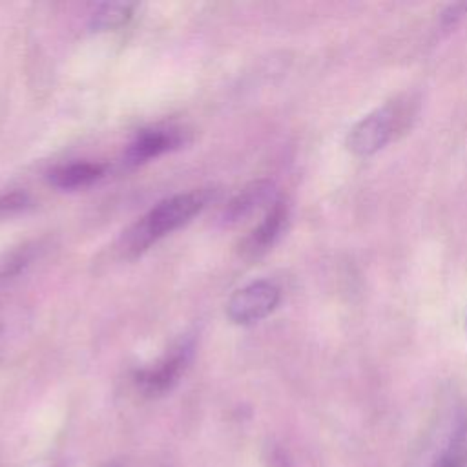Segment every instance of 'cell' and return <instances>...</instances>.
Returning <instances> with one entry per match:
<instances>
[{
	"label": "cell",
	"instance_id": "1",
	"mask_svg": "<svg viewBox=\"0 0 467 467\" xmlns=\"http://www.w3.org/2000/svg\"><path fill=\"white\" fill-rule=\"evenodd\" d=\"M208 190H193L171 195L155 204L142 219H139L124 235V252L137 255L148 250L164 235L175 232L197 215L208 202Z\"/></svg>",
	"mask_w": 467,
	"mask_h": 467
},
{
	"label": "cell",
	"instance_id": "2",
	"mask_svg": "<svg viewBox=\"0 0 467 467\" xmlns=\"http://www.w3.org/2000/svg\"><path fill=\"white\" fill-rule=\"evenodd\" d=\"M412 115L405 102H387L361 117L347 135V148L358 157H368L383 150L403 130Z\"/></svg>",
	"mask_w": 467,
	"mask_h": 467
},
{
	"label": "cell",
	"instance_id": "3",
	"mask_svg": "<svg viewBox=\"0 0 467 467\" xmlns=\"http://www.w3.org/2000/svg\"><path fill=\"white\" fill-rule=\"evenodd\" d=\"M412 467H467V414H452L449 427L429 443Z\"/></svg>",
	"mask_w": 467,
	"mask_h": 467
},
{
	"label": "cell",
	"instance_id": "4",
	"mask_svg": "<svg viewBox=\"0 0 467 467\" xmlns=\"http://www.w3.org/2000/svg\"><path fill=\"white\" fill-rule=\"evenodd\" d=\"M281 299V290L270 281L250 283L230 297L226 305L228 317L237 325H252L270 316Z\"/></svg>",
	"mask_w": 467,
	"mask_h": 467
},
{
	"label": "cell",
	"instance_id": "5",
	"mask_svg": "<svg viewBox=\"0 0 467 467\" xmlns=\"http://www.w3.org/2000/svg\"><path fill=\"white\" fill-rule=\"evenodd\" d=\"M193 345L190 341L179 343L175 348L170 350L161 361H157L153 367L142 368L135 374L137 387L146 396H162L168 390H171L181 376L184 374L190 359H192Z\"/></svg>",
	"mask_w": 467,
	"mask_h": 467
},
{
	"label": "cell",
	"instance_id": "6",
	"mask_svg": "<svg viewBox=\"0 0 467 467\" xmlns=\"http://www.w3.org/2000/svg\"><path fill=\"white\" fill-rule=\"evenodd\" d=\"M288 204L285 201H274L265 219L241 243V254L244 257H259L270 250L283 235L288 224Z\"/></svg>",
	"mask_w": 467,
	"mask_h": 467
},
{
	"label": "cell",
	"instance_id": "7",
	"mask_svg": "<svg viewBox=\"0 0 467 467\" xmlns=\"http://www.w3.org/2000/svg\"><path fill=\"white\" fill-rule=\"evenodd\" d=\"M184 144V131L177 128H155L144 130L126 150V162L135 166L150 159H155L166 151H171Z\"/></svg>",
	"mask_w": 467,
	"mask_h": 467
},
{
	"label": "cell",
	"instance_id": "8",
	"mask_svg": "<svg viewBox=\"0 0 467 467\" xmlns=\"http://www.w3.org/2000/svg\"><path fill=\"white\" fill-rule=\"evenodd\" d=\"M274 193V184L270 181H254L246 184L237 195L230 199L226 208L223 210V223L232 224L244 217H248L252 212H255L261 204H265Z\"/></svg>",
	"mask_w": 467,
	"mask_h": 467
},
{
	"label": "cell",
	"instance_id": "9",
	"mask_svg": "<svg viewBox=\"0 0 467 467\" xmlns=\"http://www.w3.org/2000/svg\"><path fill=\"white\" fill-rule=\"evenodd\" d=\"M104 171L106 166L99 162H71L55 168L49 173V181L60 190H77L93 184L104 175Z\"/></svg>",
	"mask_w": 467,
	"mask_h": 467
},
{
	"label": "cell",
	"instance_id": "10",
	"mask_svg": "<svg viewBox=\"0 0 467 467\" xmlns=\"http://www.w3.org/2000/svg\"><path fill=\"white\" fill-rule=\"evenodd\" d=\"M133 15V4H104L91 16V27L97 31L117 29Z\"/></svg>",
	"mask_w": 467,
	"mask_h": 467
},
{
	"label": "cell",
	"instance_id": "11",
	"mask_svg": "<svg viewBox=\"0 0 467 467\" xmlns=\"http://www.w3.org/2000/svg\"><path fill=\"white\" fill-rule=\"evenodd\" d=\"M36 244H24L11 252L0 254V283L20 274L35 257Z\"/></svg>",
	"mask_w": 467,
	"mask_h": 467
},
{
	"label": "cell",
	"instance_id": "12",
	"mask_svg": "<svg viewBox=\"0 0 467 467\" xmlns=\"http://www.w3.org/2000/svg\"><path fill=\"white\" fill-rule=\"evenodd\" d=\"M29 204V195L26 192H9L0 195V215H9L24 210Z\"/></svg>",
	"mask_w": 467,
	"mask_h": 467
},
{
	"label": "cell",
	"instance_id": "13",
	"mask_svg": "<svg viewBox=\"0 0 467 467\" xmlns=\"http://www.w3.org/2000/svg\"><path fill=\"white\" fill-rule=\"evenodd\" d=\"M467 4H452L441 13V26L443 29H451L456 26V22L465 15Z\"/></svg>",
	"mask_w": 467,
	"mask_h": 467
}]
</instances>
